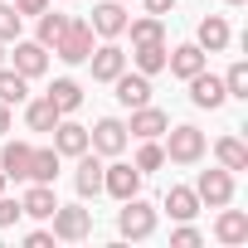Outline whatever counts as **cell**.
Returning a JSON list of instances; mask_svg holds the SVG:
<instances>
[{"mask_svg": "<svg viewBox=\"0 0 248 248\" xmlns=\"http://www.w3.org/2000/svg\"><path fill=\"white\" fill-rule=\"evenodd\" d=\"M117 233H122V238H151V233H156V209H151L141 195L122 200V209H117Z\"/></svg>", "mask_w": 248, "mask_h": 248, "instance_id": "cell-1", "label": "cell"}, {"mask_svg": "<svg viewBox=\"0 0 248 248\" xmlns=\"http://www.w3.org/2000/svg\"><path fill=\"white\" fill-rule=\"evenodd\" d=\"M166 161H175V166H195L200 156H204V132L200 127H166Z\"/></svg>", "mask_w": 248, "mask_h": 248, "instance_id": "cell-2", "label": "cell"}, {"mask_svg": "<svg viewBox=\"0 0 248 248\" xmlns=\"http://www.w3.org/2000/svg\"><path fill=\"white\" fill-rule=\"evenodd\" d=\"M54 54H59L63 63H88V54H93V25H88V20H68V30L59 34Z\"/></svg>", "mask_w": 248, "mask_h": 248, "instance_id": "cell-3", "label": "cell"}, {"mask_svg": "<svg viewBox=\"0 0 248 248\" xmlns=\"http://www.w3.org/2000/svg\"><path fill=\"white\" fill-rule=\"evenodd\" d=\"M49 219H54V238H63V243H78L93 233V209H83V204H59Z\"/></svg>", "mask_w": 248, "mask_h": 248, "instance_id": "cell-4", "label": "cell"}, {"mask_svg": "<svg viewBox=\"0 0 248 248\" xmlns=\"http://www.w3.org/2000/svg\"><path fill=\"white\" fill-rule=\"evenodd\" d=\"M195 195H200V204H209V209H219V204H233V170H200V180H195Z\"/></svg>", "mask_w": 248, "mask_h": 248, "instance_id": "cell-5", "label": "cell"}, {"mask_svg": "<svg viewBox=\"0 0 248 248\" xmlns=\"http://www.w3.org/2000/svg\"><path fill=\"white\" fill-rule=\"evenodd\" d=\"M102 195H112V200H132V195H141V170L127 166V161L102 166Z\"/></svg>", "mask_w": 248, "mask_h": 248, "instance_id": "cell-6", "label": "cell"}, {"mask_svg": "<svg viewBox=\"0 0 248 248\" xmlns=\"http://www.w3.org/2000/svg\"><path fill=\"white\" fill-rule=\"evenodd\" d=\"M88 146H93L97 156H122V151H127V122L102 117L97 127H88Z\"/></svg>", "mask_w": 248, "mask_h": 248, "instance_id": "cell-7", "label": "cell"}, {"mask_svg": "<svg viewBox=\"0 0 248 248\" xmlns=\"http://www.w3.org/2000/svg\"><path fill=\"white\" fill-rule=\"evenodd\" d=\"M185 83H190V102H195V107H209V112H214V107H224V102H229L224 78H214L209 68H200V73H195V78H185Z\"/></svg>", "mask_w": 248, "mask_h": 248, "instance_id": "cell-8", "label": "cell"}, {"mask_svg": "<svg viewBox=\"0 0 248 248\" xmlns=\"http://www.w3.org/2000/svg\"><path fill=\"white\" fill-rule=\"evenodd\" d=\"M166 127H170V117L161 112V107H132V122H127V137H137V141H151V137H166Z\"/></svg>", "mask_w": 248, "mask_h": 248, "instance_id": "cell-9", "label": "cell"}, {"mask_svg": "<svg viewBox=\"0 0 248 248\" xmlns=\"http://www.w3.org/2000/svg\"><path fill=\"white\" fill-rule=\"evenodd\" d=\"M73 185H78V195H83V200H97V195H102V156H97L93 146H88V151L78 156Z\"/></svg>", "mask_w": 248, "mask_h": 248, "instance_id": "cell-10", "label": "cell"}, {"mask_svg": "<svg viewBox=\"0 0 248 248\" xmlns=\"http://www.w3.org/2000/svg\"><path fill=\"white\" fill-rule=\"evenodd\" d=\"M112 88H117V102L122 107H146L151 102V78L146 73H127V68H122L112 78Z\"/></svg>", "mask_w": 248, "mask_h": 248, "instance_id": "cell-11", "label": "cell"}, {"mask_svg": "<svg viewBox=\"0 0 248 248\" xmlns=\"http://www.w3.org/2000/svg\"><path fill=\"white\" fill-rule=\"evenodd\" d=\"M214 238H219V243H229V248L248 243V214H243V209H229V204H219V219H214Z\"/></svg>", "mask_w": 248, "mask_h": 248, "instance_id": "cell-12", "label": "cell"}, {"mask_svg": "<svg viewBox=\"0 0 248 248\" xmlns=\"http://www.w3.org/2000/svg\"><path fill=\"white\" fill-rule=\"evenodd\" d=\"M93 34L102 39H117V34H127V10H122V0H102V5L93 10Z\"/></svg>", "mask_w": 248, "mask_h": 248, "instance_id": "cell-13", "label": "cell"}, {"mask_svg": "<svg viewBox=\"0 0 248 248\" xmlns=\"http://www.w3.org/2000/svg\"><path fill=\"white\" fill-rule=\"evenodd\" d=\"M88 63H93V83H112L122 68H127V54H122V49L107 39L102 49H93V54H88Z\"/></svg>", "mask_w": 248, "mask_h": 248, "instance_id": "cell-14", "label": "cell"}, {"mask_svg": "<svg viewBox=\"0 0 248 248\" xmlns=\"http://www.w3.org/2000/svg\"><path fill=\"white\" fill-rule=\"evenodd\" d=\"M229 39H233V34H229V20H224V15H204L200 30H195V44H200L204 54H224Z\"/></svg>", "mask_w": 248, "mask_h": 248, "instance_id": "cell-15", "label": "cell"}, {"mask_svg": "<svg viewBox=\"0 0 248 248\" xmlns=\"http://www.w3.org/2000/svg\"><path fill=\"white\" fill-rule=\"evenodd\" d=\"M44 68H49V49H44L39 39H15V73L39 78Z\"/></svg>", "mask_w": 248, "mask_h": 248, "instance_id": "cell-16", "label": "cell"}, {"mask_svg": "<svg viewBox=\"0 0 248 248\" xmlns=\"http://www.w3.org/2000/svg\"><path fill=\"white\" fill-rule=\"evenodd\" d=\"M54 151L59 156H83L88 151V127H83V122H54Z\"/></svg>", "mask_w": 248, "mask_h": 248, "instance_id": "cell-17", "label": "cell"}, {"mask_svg": "<svg viewBox=\"0 0 248 248\" xmlns=\"http://www.w3.org/2000/svg\"><path fill=\"white\" fill-rule=\"evenodd\" d=\"M204 63H209V54H204L200 44H180V49H170V54H166V68H170L175 78H195Z\"/></svg>", "mask_w": 248, "mask_h": 248, "instance_id": "cell-18", "label": "cell"}, {"mask_svg": "<svg viewBox=\"0 0 248 248\" xmlns=\"http://www.w3.org/2000/svg\"><path fill=\"white\" fill-rule=\"evenodd\" d=\"M30 156H34L30 141H5V151H0V170H5V180H30Z\"/></svg>", "mask_w": 248, "mask_h": 248, "instance_id": "cell-19", "label": "cell"}, {"mask_svg": "<svg viewBox=\"0 0 248 248\" xmlns=\"http://www.w3.org/2000/svg\"><path fill=\"white\" fill-rule=\"evenodd\" d=\"M20 209H25L30 219H49V214L59 209V195H54V185H39V180H30V190H25Z\"/></svg>", "mask_w": 248, "mask_h": 248, "instance_id": "cell-20", "label": "cell"}, {"mask_svg": "<svg viewBox=\"0 0 248 248\" xmlns=\"http://www.w3.org/2000/svg\"><path fill=\"white\" fill-rule=\"evenodd\" d=\"M63 112L49 102V97H25V122H30V132H54V122Z\"/></svg>", "mask_w": 248, "mask_h": 248, "instance_id": "cell-21", "label": "cell"}, {"mask_svg": "<svg viewBox=\"0 0 248 248\" xmlns=\"http://www.w3.org/2000/svg\"><path fill=\"white\" fill-rule=\"evenodd\" d=\"M44 97H49V102H54V107H59V112H63V117H68V112H78V107H83V88H78V83H73V78H54V83H49V93H44Z\"/></svg>", "mask_w": 248, "mask_h": 248, "instance_id": "cell-22", "label": "cell"}, {"mask_svg": "<svg viewBox=\"0 0 248 248\" xmlns=\"http://www.w3.org/2000/svg\"><path fill=\"white\" fill-rule=\"evenodd\" d=\"M166 54H170V49H166V39H156V44H132V59H137V73H146V78L166 68Z\"/></svg>", "mask_w": 248, "mask_h": 248, "instance_id": "cell-23", "label": "cell"}, {"mask_svg": "<svg viewBox=\"0 0 248 248\" xmlns=\"http://www.w3.org/2000/svg\"><path fill=\"white\" fill-rule=\"evenodd\" d=\"M59 151L54 146H34V156H30V180H39V185H54V175H59Z\"/></svg>", "mask_w": 248, "mask_h": 248, "instance_id": "cell-24", "label": "cell"}, {"mask_svg": "<svg viewBox=\"0 0 248 248\" xmlns=\"http://www.w3.org/2000/svg\"><path fill=\"white\" fill-rule=\"evenodd\" d=\"M166 209H170V219H195L200 214V195L190 185H170L166 190Z\"/></svg>", "mask_w": 248, "mask_h": 248, "instance_id": "cell-25", "label": "cell"}, {"mask_svg": "<svg viewBox=\"0 0 248 248\" xmlns=\"http://www.w3.org/2000/svg\"><path fill=\"white\" fill-rule=\"evenodd\" d=\"M25 97H30V78L0 63V102H5V107H20Z\"/></svg>", "mask_w": 248, "mask_h": 248, "instance_id": "cell-26", "label": "cell"}, {"mask_svg": "<svg viewBox=\"0 0 248 248\" xmlns=\"http://www.w3.org/2000/svg\"><path fill=\"white\" fill-rule=\"evenodd\" d=\"M214 156H219L224 170H248V146H243L238 137H219V141H214Z\"/></svg>", "mask_w": 248, "mask_h": 248, "instance_id": "cell-27", "label": "cell"}, {"mask_svg": "<svg viewBox=\"0 0 248 248\" xmlns=\"http://www.w3.org/2000/svg\"><path fill=\"white\" fill-rule=\"evenodd\" d=\"M127 30H132V44H156V39H166V20H161V15L127 20Z\"/></svg>", "mask_w": 248, "mask_h": 248, "instance_id": "cell-28", "label": "cell"}, {"mask_svg": "<svg viewBox=\"0 0 248 248\" xmlns=\"http://www.w3.org/2000/svg\"><path fill=\"white\" fill-rule=\"evenodd\" d=\"M63 30H68V15H54V10H44V15H39V34H34V39H39L44 49H54Z\"/></svg>", "mask_w": 248, "mask_h": 248, "instance_id": "cell-29", "label": "cell"}, {"mask_svg": "<svg viewBox=\"0 0 248 248\" xmlns=\"http://www.w3.org/2000/svg\"><path fill=\"white\" fill-rule=\"evenodd\" d=\"M141 175H151V170H161L166 166V151H161V141L151 137V141H141V151H137V161H132Z\"/></svg>", "mask_w": 248, "mask_h": 248, "instance_id": "cell-30", "label": "cell"}, {"mask_svg": "<svg viewBox=\"0 0 248 248\" xmlns=\"http://www.w3.org/2000/svg\"><path fill=\"white\" fill-rule=\"evenodd\" d=\"M20 20H25V15L10 5V0H0V44H15V39H20Z\"/></svg>", "mask_w": 248, "mask_h": 248, "instance_id": "cell-31", "label": "cell"}, {"mask_svg": "<svg viewBox=\"0 0 248 248\" xmlns=\"http://www.w3.org/2000/svg\"><path fill=\"white\" fill-rule=\"evenodd\" d=\"M224 93H229V97H238V102H248V63H243V59L224 73Z\"/></svg>", "mask_w": 248, "mask_h": 248, "instance_id": "cell-32", "label": "cell"}, {"mask_svg": "<svg viewBox=\"0 0 248 248\" xmlns=\"http://www.w3.org/2000/svg\"><path fill=\"white\" fill-rule=\"evenodd\" d=\"M15 219H25V209H20V200H10L5 190H0V229H15Z\"/></svg>", "mask_w": 248, "mask_h": 248, "instance_id": "cell-33", "label": "cell"}, {"mask_svg": "<svg viewBox=\"0 0 248 248\" xmlns=\"http://www.w3.org/2000/svg\"><path fill=\"white\" fill-rule=\"evenodd\" d=\"M175 248H200V229H190V219H180V229L170 233Z\"/></svg>", "mask_w": 248, "mask_h": 248, "instance_id": "cell-34", "label": "cell"}, {"mask_svg": "<svg viewBox=\"0 0 248 248\" xmlns=\"http://www.w3.org/2000/svg\"><path fill=\"white\" fill-rule=\"evenodd\" d=\"M25 248H54V229H34V233H25Z\"/></svg>", "mask_w": 248, "mask_h": 248, "instance_id": "cell-35", "label": "cell"}, {"mask_svg": "<svg viewBox=\"0 0 248 248\" xmlns=\"http://www.w3.org/2000/svg\"><path fill=\"white\" fill-rule=\"evenodd\" d=\"M10 5H15L20 15H44V10H49V0H10Z\"/></svg>", "mask_w": 248, "mask_h": 248, "instance_id": "cell-36", "label": "cell"}, {"mask_svg": "<svg viewBox=\"0 0 248 248\" xmlns=\"http://www.w3.org/2000/svg\"><path fill=\"white\" fill-rule=\"evenodd\" d=\"M170 10H175V0H146V15H161V20H166Z\"/></svg>", "mask_w": 248, "mask_h": 248, "instance_id": "cell-37", "label": "cell"}, {"mask_svg": "<svg viewBox=\"0 0 248 248\" xmlns=\"http://www.w3.org/2000/svg\"><path fill=\"white\" fill-rule=\"evenodd\" d=\"M5 132H10V107L0 102V137H5Z\"/></svg>", "mask_w": 248, "mask_h": 248, "instance_id": "cell-38", "label": "cell"}, {"mask_svg": "<svg viewBox=\"0 0 248 248\" xmlns=\"http://www.w3.org/2000/svg\"><path fill=\"white\" fill-rule=\"evenodd\" d=\"M224 5H248V0H224Z\"/></svg>", "mask_w": 248, "mask_h": 248, "instance_id": "cell-39", "label": "cell"}, {"mask_svg": "<svg viewBox=\"0 0 248 248\" xmlns=\"http://www.w3.org/2000/svg\"><path fill=\"white\" fill-rule=\"evenodd\" d=\"M0 190H5V170H0Z\"/></svg>", "mask_w": 248, "mask_h": 248, "instance_id": "cell-40", "label": "cell"}, {"mask_svg": "<svg viewBox=\"0 0 248 248\" xmlns=\"http://www.w3.org/2000/svg\"><path fill=\"white\" fill-rule=\"evenodd\" d=\"M0 63H5V44H0Z\"/></svg>", "mask_w": 248, "mask_h": 248, "instance_id": "cell-41", "label": "cell"}, {"mask_svg": "<svg viewBox=\"0 0 248 248\" xmlns=\"http://www.w3.org/2000/svg\"><path fill=\"white\" fill-rule=\"evenodd\" d=\"M122 5H127V0H122Z\"/></svg>", "mask_w": 248, "mask_h": 248, "instance_id": "cell-42", "label": "cell"}]
</instances>
